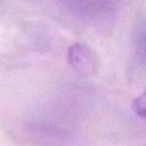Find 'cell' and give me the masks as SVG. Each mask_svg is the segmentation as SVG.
<instances>
[{"label":"cell","instance_id":"cell-1","mask_svg":"<svg viewBox=\"0 0 146 146\" xmlns=\"http://www.w3.org/2000/svg\"><path fill=\"white\" fill-rule=\"evenodd\" d=\"M67 62L74 71L83 75H92L98 71L99 59L90 47L74 43L67 50Z\"/></svg>","mask_w":146,"mask_h":146},{"label":"cell","instance_id":"cell-2","mask_svg":"<svg viewBox=\"0 0 146 146\" xmlns=\"http://www.w3.org/2000/svg\"><path fill=\"white\" fill-rule=\"evenodd\" d=\"M132 110L139 117L146 121V90L135 98L132 103Z\"/></svg>","mask_w":146,"mask_h":146},{"label":"cell","instance_id":"cell-3","mask_svg":"<svg viewBox=\"0 0 146 146\" xmlns=\"http://www.w3.org/2000/svg\"><path fill=\"white\" fill-rule=\"evenodd\" d=\"M141 50L146 58V26L144 29V33H143V38H141Z\"/></svg>","mask_w":146,"mask_h":146}]
</instances>
